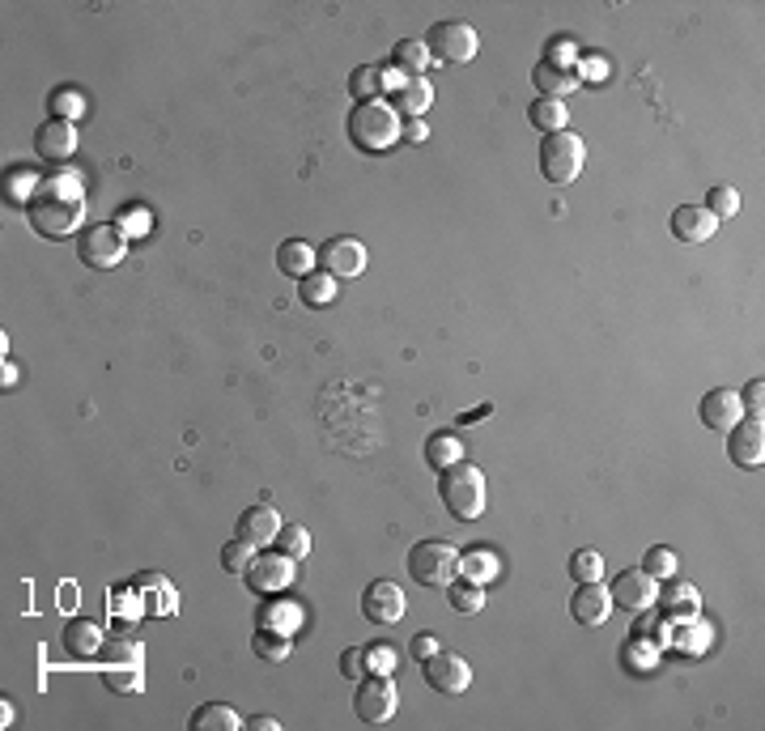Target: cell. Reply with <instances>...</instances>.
<instances>
[{
    "mask_svg": "<svg viewBox=\"0 0 765 731\" xmlns=\"http://www.w3.org/2000/svg\"><path fill=\"white\" fill-rule=\"evenodd\" d=\"M527 124L540 128L544 136H549V132H566V124H570L566 98H532V107H527Z\"/></svg>",
    "mask_w": 765,
    "mask_h": 731,
    "instance_id": "484cf974",
    "label": "cell"
},
{
    "mask_svg": "<svg viewBox=\"0 0 765 731\" xmlns=\"http://www.w3.org/2000/svg\"><path fill=\"white\" fill-rule=\"evenodd\" d=\"M421 676H425V685H430L434 693H442V697H459L472 685L468 659L455 655V651H434L430 659H421Z\"/></svg>",
    "mask_w": 765,
    "mask_h": 731,
    "instance_id": "9c48e42d",
    "label": "cell"
},
{
    "mask_svg": "<svg viewBox=\"0 0 765 731\" xmlns=\"http://www.w3.org/2000/svg\"><path fill=\"white\" fill-rule=\"evenodd\" d=\"M634 638H642V642H663V625H659V617H651V608H642V612H638Z\"/></svg>",
    "mask_w": 765,
    "mask_h": 731,
    "instance_id": "681fc988",
    "label": "cell"
},
{
    "mask_svg": "<svg viewBox=\"0 0 765 731\" xmlns=\"http://www.w3.org/2000/svg\"><path fill=\"white\" fill-rule=\"evenodd\" d=\"M277 268L285 272V277H311V272L319 268V251L311 243H302V238H285V243L277 247Z\"/></svg>",
    "mask_w": 765,
    "mask_h": 731,
    "instance_id": "7402d4cb",
    "label": "cell"
},
{
    "mask_svg": "<svg viewBox=\"0 0 765 731\" xmlns=\"http://www.w3.org/2000/svg\"><path fill=\"white\" fill-rule=\"evenodd\" d=\"M447 591H451V608H455V612H481V608H485V587H481V583L455 578Z\"/></svg>",
    "mask_w": 765,
    "mask_h": 731,
    "instance_id": "8d00e7d4",
    "label": "cell"
},
{
    "mask_svg": "<svg viewBox=\"0 0 765 731\" xmlns=\"http://www.w3.org/2000/svg\"><path fill=\"white\" fill-rule=\"evenodd\" d=\"M251 651L260 655L264 663H281V659H289V651H294V638L281 634V629H255Z\"/></svg>",
    "mask_w": 765,
    "mask_h": 731,
    "instance_id": "1f68e13d",
    "label": "cell"
},
{
    "mask_svg": "<svg viewBox=\"0 0 765 731\" xmlns=\"http://www.w3.org/2000/svg\"><path fill=\"white\" fill-rule=\"evenodd\" d=\"M655 583H659V578H651L642 566L638 570H621L617 578H612L608 595H612V604H621L629 612H642V608H655V595H659Z\"/></svg>",
    "mask_w": 765,
    "mask_h": 731,
    "instance_id": "5bb4252c",
    "label": "cell"
},
{
    "mask_svg": "<svg viewBox=\"0 0 765 731\" xmlns=\"http://www.w3.org/2000/svg\"><path fill=\"white\" fill-rule=\"evenodd\" d=\"M319 268L332 272V277H362L366 268V247L349 234H336L319 247Z\"/></svg>",
    "mask_w": 765,
    "mask_h": 731,
    "instance_id": "4fadbf2b",
    "label": "cell"
},
{
    "mask_svg": "<svg viewBox=\"0 0 765 731\" xmlns=\"http://www.w3.org/2000/svg\"><path fill=\"white\" fill-rule=\"evenodd\" d=\"M404 591L400 583H391V578H374V583L362 591V612H366V621L374 625H396L404 617Z\"/></svg>",
    "mask_w": 765,
    "mask_h": 731,
    "instance_id": "7c38bea8",
    "label": "cell"
},
{
    "mask_svg": "<svg viewBox=\"0 0 765 731\" xmlns=\"http://www.w3.org/2000/svg\"><path fill=\"white\" fill-rule=\"evenodd\" d=\"M570 574H574V583H600L604 578V557L595 549H578L570 557Z\"/></svg>",
    "mask_w": 765,
    "mask_h": 731,
    "instance_id": "ab89813d",
    "label": "cell"
},
{
    "mask_svg": "<svg viewBox=\"0 0 765 731\" xmlns=\"http://www.w3.org/2000/svg\"><path fill=\"white\" fill-rule=\"evenodd\" d=\"M459 459H464V442H459L451 430H442V434H430V438H425V464H430L434 472L459 464Z\"/></svg>",
    "mask_w": 765,
    "mask_h": 731,
    "instance_id": "83f0119b",
    "label": "cell"
},
{
    "mask_svg": "<svg viewBox=\"0 0 765 731\" xmlns=\"http://www.w3.org/2000/svg\"><path fill=\"white\" fill-rule=\"evenodd\" d=\"M277 553H285L289 561H302L306 553H311V536H306V527H298V523H281Z\"/></svg>",
    "mask_w": 765,
    "mask_h": 731,
    "instance_id": "f35d334b",
    "label": "cell"
},
{
    "mask_svg": "<svg viewBox=\"0 0 765 731\" xmlns=\"http://www.w3.org/2000/svg\"><path fill=\"white\" fill-rule=\"evenodd\" d=\"M425 64H434V60H430V51H425L421 39H400L391 47V60H387V68L396 77H425Z\"/></svg>",
    "mask_w": 765,
    "mask_h": 731,
    "instance_id": "cb8c5ba5",
    "label": "cell"
},
{
    "mask_svg": "<svg viewBox=\"0 0 765 731\" xmlns=\"http://www.w3.org/2000/svg\"><path fill=\"white\" fill-rule=\"evenodd\" d=\"M115 226L124 230V238H128V234H145V230H149V213H145V209H136V204H132V209L119 213Z\"/></svg>",
    "mask_w": 765,
    "mask_h": 731,
    "instance_id": "7dc6e473",
    "label": "cell"
},
{
    "mask_svg": "<svg viewBox=\"0 0 765 731\" xmlns=\"http://www.w3.org/2000/svg\"><path fill=\"white\" fill-rule=\"evenodd\" d=\"M438 498L442 506L451 510L459 523H472L485 515V502H489V489H485V472L472 468V464H451L438 472Z\"/></svg>",
    "mask_w": 765,
    "mask_h": 731,
    "instance_id": "7a4b0ae2",
    "label": "cell"
},
{
    "mask_svg": "<svg viewBox=\"0 0 765 731\" xmlns=\"http://www.w3.org/2000/svg\"><path fill=\"white\" fill-rule=\"evenodd\" d=\"M404 77H396L387 64H362L349 73V98L353 102H379V94H387V85L396 90Z\"/></svg>",
    "mask_w": 765,
    "mask_h": 731,
    "instance_id": "ac0fdd59",
    "label": "cell"
},
{
    "mask_svg": "<svg viewBox=\"0 0 765 731\" xmlns=\"http://www.w3.org/2000/svg\"><path fill=\"white\" fill-rule=\"evenodd\" d=\"M238 727H243V719L221 702H204L192 710V731H238Z\"/></svg>",
    "mask_w": 765,
    "mask_h": 731,
    "instance_id": "f1b7e54d",
    "label": "cell"
},
{
    "mask_svg": "<svg viewBox=\"0 0 765 731\" xmlns=\"http://www.w3.org/2000/svg\"><path fill=\"white\" fill-rule=\"evenodd\" d=\"M587 162V145H583V136L578 132H549L540 141V175L557 183V187H566L578 179V170H583Z\"/></svg>",
    "mask_w": 765,
    "mask_h": 731,
    "instance_id": "5b68a950",
    "label": "cell"
},
{
    "mask_svg": "<svg viewBox=\"0 0 765 731\" xmlns=\"http://www.w3.org/2000/svg\"><path fill=\"white\" fill-rule=\"evenodd\" d=\"M459 578H468V583H489V578H498V557L489 549H468L459 553Z\"/></svg>",
    "mask_w": 765,
    "mask_h": 731,
    "instance_id": "4dcf8cb0",
    "label": "cell"
},
{
    "mask_svg": "<svg viewBox=\"0 0 765 731\" xmlns=\"http://www.w3.org/2000/svg\"><path fill=\"white\" fill-rule=\"evenodd\" d=\"M124 251H128V238H124V230H119L115 221H102V226L81 230V238H77L81 264H90V268H98V272L115 268L119 260H124Z\"/></svg>",
    "mask_w": 765,
    "mask_h": 731,
    "instance_id": "ba28073f",
    "label": "cell"
},
{
    "mask_svg": "<svg viewBox=\"0 0 765 731\" xmlns=\"http://www.w3.org/2000/svg\"><path fill=\"white\" fill-rule=\"evenodd\" d=\"M697 413H702V425L714 434H727L731 425H736L744 417V408H740V396L736 391H727V387H710L702 404H697Z\"/></svg>",
    "mask_w": 765,
    "mask_h": 731,
    "instance_id": "9a60e30c",
    "label": "cell"
},
{
    "mask_svg": "<svg viewBox=\"0 0 765 731\" xmlns=\"http://www.w3.org/2000/svg\"><path fill=\"white\" fill-rule=\"evenodd\" d=\"M434 102V90L425 77H404L396 90H391V111L396 115H408V119H421V111Z\"/></svg>",
    "mask_w": 765,
    "mask_h": 731,
    "instance_id": "44dd1931",
    "label": "cell"
},
{
    "mask_svg": "<svg viewBox=\"0 0 765 731\" xmlns=\"http://www.w3.org/2000/svg\"><path fill=\"white\" fill-rule=\"evenodd\" d=\"M727 455H731V464L744 468V472H753L765 464V430H761V421H736L727 430Z\"/></svg>",
    "mask_w": 765,
    "mask_h": 731,
    "instance_id": "8fae6325",
    "label": "cell"
},
{
    "mask_svg": "<svg viewBox=\"0 0 765 731\" xmlns=\"http://www.w3.org/2000/svg\"><path fill=\"white\" fill-rule=\"evenodd\" d=\"M421 43L434 64H468V60H476V47H481V39H476V30L468 22H434Z\"/></svg>",
    "mask_w": 765,
    "mask_h": 731,
    "instance_id": "8992f818",
    "label": "cell"
},
{
    "mask_svg": "<svg viewBox=\"0 0 765 731\" xmlns=\"http://www.w3.org/2000/svg\"><path fill=\"white\" fill-rule=\"evenodd\" d=\"M655 604H663V612H668L672 621H693L697 617V587L676 583L672 578V583L655 595Z\"/></svg>",
    "mask_w": 765,
    "mask_h": 731,
    "instance_id": "4316f807",
    "label": "cell"
},
{
    "mask_svg": "<svg viewBox=\"0 0 765 731\" xmlns=\"http://www.w3.org/2000/svg\"><path fill=\"white\" fill-rule=\"evenodd\" d=\"M298 298H302L306 306H328V302L336 298V277H332V272H323V268H315L311 277H302Z\"/></svg>",
    "mask_w": 765,
    "mask_h": 731,
    "instance_id": "d6a6232c",
    "label": "cell"
},
{
    "mask_svg": "<svg viewBox=\"0 0 765 731\" xmlns=\"http://www.w3.org/2000/svg\"><path fill=\"white\" fill-rule=\"evenodd\" d=\"M642 570L651 574V578H676L680 561H676V553L668 549V544H655V549H646V557H642Z\"/></svg>",
    "mask_w": 765,
    "mask_h": 731,
    "instance_id": "60d3db41",
    "label": "cell"
},
{
    "mask_svg": "<svg viewBox=\"0 0 765 731\" xmlns=\"http://www.w3.org/2000/svg\"><path fill=\"white\" fill-rule=\"evenodd\" d=\"M408 651H413V659H430L434 651H442V646H438V634H417L413 642H408Z\"/></svg>",
    "mask_w": 765,
    "mask_h": 731,
    "instance_id": "f907efd6",
    "label": "cell"
},
{
    "mask_svg": "<svg viewBox=\"0 0 765 731\" xmlns=\"http://www.w3.org/2000/svg\"><path fill=\"white\" fill-rule=\"evenodd\" d=\"M340 676L345 680H362L366 676V646H349V651L340 655Z\"/></svg>",
    "mask_w": 765,
    "mask_h": 731,
    "instance_id": "f6af8a7d",
    "label": "cell"
},
{
    "mask_svg": "<svg viewBox=\"0 0 765 731\" xmlns=\"http://www.w3.org/2000/svg\"><path fill=\"white\" fill-rule=\"evenodd\" d=\"M408 574L413 583L421 587H434V591H447L455 578H459V549L451 540H417L413 553H408Z\"/></svg>",
    "mask_w": 765,
    "mask_h": 731,
    "instance_id": "277c9868",
    "label": "cell"
},
{
    "mask_svg": "<svg viewBox=\"0 0 765 731\" xmlns=\"http://www.w3.org/2000/svg\"><path fill=\"white\" fill-rule=\"evenodd\" d=\"M298 625H302V608L298 604L281 600V604H264L260 608V629H281V634H294Z\"/></svg>",
    "mask_w": 765,
    "mask_h": 731,
    "instance_id": "836d02e7",
    "label": "cell"
},
{
    "mask_svg": "<svg viewBox=\"0 0 765 731\" xmlns=\"http://www.w3.org/2000/svg\"><path fill=\"white\" fill-rule=\"evenodd\" d=\"M98 659L102 663H145V646L136 638H111V642H102Z\"/></svg>",
    "mask_w": 765,
    "mask_h": 731,
    "instance_id": "74e56055",
    "label": "cell"
},
{
    "mask_svg": "<svg viewBox=\"0 0 765 731\" xmlns=\"http://www.w3.org/2000/svg\"><path fill=\"white\" fill-rule=\"evenodd\" d=\"M238 536L251 540L255 549H260V544H277V536H281L277 510H272V506H251V510H243V519H238Z\"/></svg>",
    "mask_w": 765,
    "mask_h": 731,
    "instance_id": "ffe728a7",
    "label": "cell"
},
{
    "mask_svg": "<svg viewBox=\"0 0 765 731\" xmlns=\"http://www.w3.org/2000/svg\"><path fill=\"white\" fill-rule=\"evenodd\" d=\"M34 149H39L43 162H68L77 153V124H68V119H47V124L34 132Z\"/></svg>",
    "mask_w": 765,
    "mask_h": 731,
    "instance_id": "2e32d148",
    "label": "cell"
},
{
    "mask_svg": "<svg viewBox=\"0 0 765 731\" xmlns=\"http://www.w3.org/2000/svg\"><path fill=\"white\" fill-rule=\"evenodd\" d=\"M595 77V81H600V77H608V64H604V56H583V73H578V81H583V77Z\"/></svg>",
    "mask_w": 765,
    "mask_h": 731,
    "instance_id": "f5cc1de1",
    "label": "cell"
},
{
    "mask_svg": "<svg viewBox=\"0 0 765 731\" xmlns=\"http://www.w3.org/2000/svg\"><path fill=\"white\" fill-rule=\"evenodd\" d=\"M251 561H255V544H251V540H243V536L230 540L226 549H221V566H226L230 574H247Z\"/></svg>",
    "mask_w": 765,
    "mask_h": 731,
    "instance_id": "7bdbcfd3",
    "label": "cell"
},
{
    "mask_svg": "<svg viewBox=\"0 0 765 731\" xmlns=\"http://www.w3.org/2000/svg\"><path fill=\"white\" fill-rule=\"evenodd\" d=\"M532 85L540 90V98H561V94H570L574 85H578V73H574V68L553 64V60H540L532 68Z\"/></svg>",
    "mask_w": 765,
    "mask_h": 731,
    "instance_id": "d4e9b609",
    "label": "cell"
},
{
    "mask_svg": "<svg viewBox=\"0 0 765 731\" xmlns=\"http://www.w3.org/2000/svg\"><path fill=\"white\" fill-rule=\"evenodd\" d=\"M366 672H383V676H391V672H396V651H391L387 642L366 646Z\"/></svg>",
    "mask_w": 765,
    "mask_h": 731,
    "instance_id": "ee69618b",
    "label": "cell"
},
{
    "mask_svg": "<svg viewBox=\"0 0 765 731\" xmlns=\"http://www.w3.org/2000/svg\"><path fill=\"white\" fill-rule=\"evenodd\" d=\"M34 192H39L34 170H9V175H5V200L9 204H30Z\"/></svg>",
    "mask_w": 765,
    "mask_h": 731,
    "instance_id": "b9f144b4",
    "label": "cell"
},
{
    "mask_svg": "<svg viewBox=\"0 0 765 731\" xmlns=\"http://www.w3.org/2000/svg\"><path fill=\"white\" fill-rule=\"evenodd\" d=\"M714 230H719V221H714L702 204H680V209L672 213V234L680 238V243H706Z\"/></svg>",
    "mask_w": 765,
    "mask_h": 731,
    "instance_id": "d6986e66",
    "label": "cell"
},
{
    "mask_svg": "<svg viewBox=\"0 0 765 731\" xmlns=\"http://www.w3.org/2000/svg\"><path fill=\"white\" fill-rule=\"evenodd\" d=\"M400 706V693H396V680L383 676V672H370L357 680V689H353V710H357V719L370 723V727H383L391 714H396Z\"/></svg>",
    "mask_w": 765,
    "mask_h": 731,
    "instance_id": "52a82bcc",
    "label": "cell"
},
{
    "mask_svg": "<svg viewBox=\"0 0 765 731\" xmlns=\"http://www.w3.org/2000/svg\"><path fill=\"white\" fill-rule=\"evenodd\" d=\"M702 209L714 217V221H727V217H736L740 213V192H736V187H727V183H719V187H710V192H706V204H702Z\"/></svg>",
    "mask_w": 765,
    "mask_h": 731,
    "instance_id": "d590c367",
    "label": "cell"
},
{
    "mask_svg": "<svg viewBox=\"0 0 765 731\" xmlns=\"http://www.w3.org/2000/svg\"><path fill=\"white\" fill-rule=\"evenodd\" d=\"M349 141L362 153H383L400 141V115L391 111V102H353V111L345 119Z\"/></svg>",
    "mask_w": 765,
    "mask_h": 731,
    "instance_id": "3957f363",
    "label": "cell"
},
{
    "mask_svg": "<svg viewBox=\"0 0 765 731\" xmlns=\"http://www.w3.org/2000/svg\"><path fill=\"white\" fill-rule=\"evenodd\" d=\"M493 413V404H481V408H472V413H464L459 417V425H468V421H481V417H489Z\"/></svg>",
    "mask_w": 765,
    "mask_h": 731,
    "instance_id": "11a10c76",
    "label": "cell"
},
{
    "mask_svg": "<svg viewBox=\"0 0 765 731\" xmlns=\"http://www.w3.org/2000/svg\"><path fill=\"white\" fill-rule=\"evenodd\" d=\"M612 595H608V587H600V583H578V591H574V600H570V612H574V621L578 625H587V629H595V625H604L608 617H612Z\"/></svg>",
    "mask_w": 765,
    "mask_h": 731,
    "instance_id": "e0dca14e",
    "label": "cell"
},
{
    "mask_svg": "<svg viewBox=\"0 0 765 731\" xmlns=\"http://www.w3.org/2000/svg\"><path fill=\"white\" fill-rule=\"evenodd\" d=\"M400 136H404V141H425V136H430V128H425V119H404V124H400Z\"/></svg>",
    "mask_w": 765,
    "mask_h": 731,
    "instance_id": "816d5d0a",
    "label": "cell"
},
{
    "mask_svg": "<svg viewBox=\"0 0 765 731\" xmlns=\"http://www.w3.org/2000/svg\"><path fill=\"white\" fill-rule=\"evenodd\" d=\"M81 217H85V192H81V183H77L73 175H51V179H43L39 192H34L30 204H26L30 230L43 234V238H68V234H77Z\"/></svg>",
    "mask_w": 765,
    "mask_h": 731,
    "instance_id": "6da1fadb",
    "label": "cell"
},
{
    "mask_svg": "<svg viewBox=\"0 0 765 731\" xmlns=\"http://www.w3.org/2000/svg\"><path fill=\"white\" fill-rule=\"evenodd\" d=\"M761 396H765V383H761V379H753V383L740 391V408H744V413L753 417V421H761Z\"/></svg>",
    "mask_w": 765,
    "mask_h": 731,
    "instance_id": "c3c4849f",
    "label": "cell"
},
{
    "mask_svg": "<svg viewBox=\"0 0 765 731\" xmlns=\"http://www.w3.org/2000/svg\"><path fill=\"white\" fill-rule=\"evenodd\" d=\"M294 561H289L285 553H255V561L247 566V587L255 591V595H277V591H285L289 583H294Z\"/></svg>",
    "mask_w": 765,
    "mask_h": 731,
    "instance_id": "30bf717a",
    "label": "cell"
},
{
    "mask_svg": "<svg viewBox=\"0 0 765 731\" xmlns=\"http://www.w3.org/2000/svg\"><path fill=\"white\" fill-rule=\"evenodd\" d=\"M47 107H51V119H68V124H77L81 111H85V98H81V90H73V85H60V90L47 98Z\"/></svg>",
    "mask_w": 765,
    "mask_h": 731,
    "instance_id": "e575fe53",
    "label": "cell"
},
{
    "mask_svg": "<svg viewBox=\"0 0 765 731\" xmlns=\"http://www.w3.org/2000/svg\"><path fill=\"white\" fill-rule=\"evenodd\" d=\"M102 625L98 621H68L64 625V646H68V655H77V659H98L102 651Z\"/></svg>",
    "mask_w": 765,
    "mask_h": 731,
    "instance_id": "603a6c76",
    "label": "cell"
},
{
    "mask_svg": "<svg viewBox=\"0 0 765 731\" xmlns=\"http://www.w3.org/2000/svg\"><path fill=\"white\" fill-rule=\"evenodd\" d=\"M102 685L111 693H141L145 689V663H107V668H102Z\"/></svg>",
    "mask_w": 765,
    "mask_h": 731,
    "instance_id": "f546056e",
    "label": "cell"
},
{
    "mask_svg": "<svg viewBox=\"0 0 765 731\" xmlns=\"http://www.w3.org/2000/svg\"><path fill=\"white\" fill-rule=\"evenodd\" d=\"M625 663H634L638 672L655 668V642H642V638H634V646H629V651H625Z\"/></svg>",
    "mask_w": 765,
    "mask_h": 731,
    "instance_id": "bcb514c9",
    "label": "cell"
},
{
    "mask_svg": "<svg viewBox=\"0 0 765 731\" xmlns=\"http://www.w3.org/2000/svg\"><path fill=\"white\" fill-rule=\"evenodd\" d=\"M247 727H251V731H277L281 723H277V719H268V714H255V719H247Z\"/></svg>",
    "mask_w": 765,
    "mask_h": 731,
    "instance_id": "db71d44e",
    "label": "cell"
}]
</instances>
